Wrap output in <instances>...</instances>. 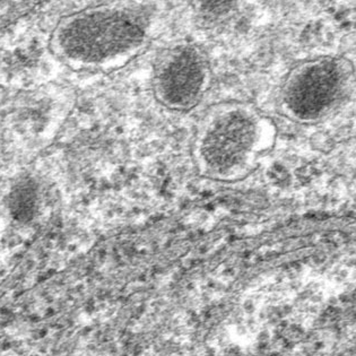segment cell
Masks as SVG:
<instances>
[{
  "label": "cell",
  "instance_id": "obj_1",
  "mask_svg": "<svg viewBox=\"0 0 356 356\" xmlns=\"http://www.w3.org/2000/svg\"><path fill=\"white\" fill-rule=\"evenodd\" d=\"M156 3L113 1L66 16L52 39L56 55L74 70L113 73L136 60L156 34Z\"/></svg>",
  "mask_w": 356,
  "mask_h": 356
},
{
  "label": "cell",
  "instance_id": "obj_4",
  "mask_svg": "<svg viewBox=\"0 0 356 356\" xmlns=\"http://www.w3.org/2000/svg\"><path fill=\"white\" fill-rule=\"evenodd\" d=\"M213 84V68L205 50L189 40L162 49L152 68V93L168 111L188 113L200 106Z\"/></svg>",
  "mask_w": 356,
  "mask_h": 356
},
{
  "label": "cell",
  "instance_id": "obj_2",
  "mask_svg": "<svg viewBox=\"0 0 356 356\" xmlns=\"http://www.w3.org/2000/svg\"><path fill=\"white\" fill-rule=\"evenodd\" d=\"M276 139V124L256 104L220 101L202 112L193 128L191 161L202 179L236 184L259 168Z\"/></svg>",
  "mask_w": 356,
  "mask_h": 356
},
{
  "label": "cell",
  "instance_id": "obj_3",
  "mask_svg": "<svg viewBox=\"0 0 356 356\" xmlns=\"http://www.w3.org/2000/svg\"><path fill=\"white\" fill-rule=\"evenodd\" d=\"M352 79V65L343 58L326 56L302 61L282 83L278 112L296 124H316L344 101Z\"/></svg>",
  "mask_w": 356,
  "mask_h": 356
}]
</instances>
